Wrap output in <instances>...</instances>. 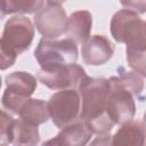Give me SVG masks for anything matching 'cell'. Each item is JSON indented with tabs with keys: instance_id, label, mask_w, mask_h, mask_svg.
<instances>
[{
	"instance_id": "1",
	"label": "cell",
	"mask_w": 146,
	"mask_h": 146,
	"mask_svg": "<svg viewBox=\"0 0 146 146\" xmlns=\"http://www.w3.org/2000/svg\"><path fill=\"white\" fill-rule=\"evenodd\" d=\"M80 96V119L90 128L92 133H110L115 125L106 111L108 80L104 78L84 76L78 87Z\"/></svg>"
},
{
	"instance_id": "2",
	"label": "cell",
	"mask_w": 146,
	"mask_h": 146,
	"mask_svg": "<svg viewBox=\"0 0 146 146\" xmlns=\"http://www.w3.org/2000/svg\"><path fill=\"white\" fill-rule=\"evenodd\" d=\"M111 34L115 41L127 47L146 48V24L129 9L116 11L111 19Z\"/></svg>"
},
{
	"instance_id": "3",
	"label": "cell",
	"mask_w": 146,
	"mask_h": 146,
	"mask_svg": "<svg viewBox=\"0 0 146 146\" xmlns=\"http://www.w3.org/2000/svg\"><path fill=\"white\" fill-rule=\"evenodd\" d=\"M34 57L41 68L73 64L78 59V47L68 38L63 40L42 38L34 50Z\"/></svg>"
},
{
	"instance_id": "4",
	"label": "cell",
	"mask_w": 146,
	"mask_h": 146,
	"mask_svg": "<svg viewBox=\"0 0 146 146\" xmlns=\"http://www.w3.org/2000/svg\"><path fill=\"white\" fill-rule=\"evenodd\" d=\"M36 79L27 72H13L6 76V90L1 104L11 114L19 113L22 105L36 89Z\"/></svg>"
},
{
	"instance_id": "5",
	"label": "cell",
	"mask_w": 146,
	"mask_h": 146,
	"mask_svg": "<svg viewBox=\"0 0 146 146\" xmlns=\"http://www.w3.org/2000/svg\"><path fill=\"white\" fill-rule=\"evenodd\" d=\"M108 80V91L106 98V111L114 124H122L133 119L136 104L133 96L121 84L117 76Z\"/></svg>"
},
{
	"instance_id": "6",
	"label": "cell",
	"mask_w": 146,
	"mask_h": 146,
	"mask_svg": "<svg viewBox=\"0 0 146 146\" xmlns=\"http://www.w3.org/2000/svg\"><path fill=\"white\" fill-rule=\"evenodd\" d=\"M48 110L52 123L62 129L80 119V96L76 89L58 90L50 98Z\"/></svg>"
},
{
	"instance_id": "7",
	"label": "cell",
	"mask_w": 146,
	"mask_h": 146,
	"mask_svg": "<svg viewBox=\"0 0 146 146\" xmlns=\"http://www.w3.org/2000/svg\"><path fill=\"white\" fill-rule=\"evenodd\" d=\"M84 76H87L84 68L75 63L40 68L38 72V80L52 90L78 89Z\"/></svg>"
},
{
	"instance_id": "8",
	"label": "cell",
	"mask_w": 146,
	"mask_h": 146,
	"mask_svg": "<svg viewBox=\"0 0 146 146\" xmlns=\"http://www.w3.org/2000/svg\"><path fill=\"white\" fill-rule=\"evenodd\" d=\"M33 38L34 26L30 18L16 15L6 22L2 32V41L17 56L30 48Z\"/></svg>"
},
{
	"instance_id": "9",
	"label": "cell",
	"mask_w": 146,
	"mask_h": 146,
	"mask_svg": "<svg viewBox=\"0 0 146 146\" xmlns=\"http://www.w3.org/2000/svg\"><path fill=\"white\" fill-rule=\"evenodd\" d=\"M38 32L44 39H56L65 33L67 24L66 11L59 5H47L34 15Z\"/></svg>"
},
{
	"instance_id": "10",
	"label": "cell",
	"mask_w": 146,
	"mask_h": 146,
	"mask_svg": "<svg viewBox=\"0 0 146 146\" xmlns=\"http://www.w3.org/2000/svg\"><path fill=\"white\" fill-rule=\"evenodd\" d=\"M114 54L113 43L105 35L90 36L81 48L82 59L86 64L98 66L107 63Z\"/></svg>"
},
{
	"instance_id": "11",
	"label": "cell",
	"mask_w": 146,
	"mask_h": 146,
	"mask_svg": "<svg viewBox=\"0 0 146 146\" xmlns=\"http://www.w3.org/2000/svg\"><path fill=\"white\" fill-rule=\"evenodd\" d=\"M92 136V131L87 125V123L79 119L78 121L62 128L59 133L52 138L51 140H48L44 143L52 144V145H68V146H82L86 145Z\"/></svg>"
},
{
	"instance_id": "12",
	"label": "cell",
	"mask_w": 146,
	"mask_h": 146,
	"mask_svg": "<svg viewBox=\"0 0 146 146\" xmlns=\"http://www.w3.org/2000/svg\"><path fill=\"white\" fill-rule=\"evenodd\" d=\"M92 27V15L88 10H78L67 17L65 33L76 44H83L89 38Z\"/></svg>"
},
{
	"instance_id": "13",
	"label": "cell",
	"mask_w": 146,
	"mask_h": 146,
	"mask_svg": "<svg viewBox=\"0 0 146 146\" xmlns=\"http://www.w3.org/2000/svg\"><path fill=\"white\" fill-rule=\"evenodd\" d=\"M145 141V125L141 121H128L112 136V145H135L141 146Z\"/></svg>"
},
{
	"instance_id": "14",
	"label": "cell",
	"mask_w": 146,
	"mask_h": 146,
	"mask_svg": "<svg viewBox=\"0 0 146 146\" xmlns=\"http://www.w3.org/2000/svg\"><path fill=\"white\" fill-rule=\"evenodd\" d=\"M10 144L14 145H36L40 140L38 125L31 124L21 117L14 120L9 131Z\"/></svg>"
},
{
	"instance_id": "15",
	"label": "cell",
	"mask_w": 146,
	"mask_h": 146,
	"mask_svg": "<svg viewBox=\"0 0 146 146\" xmlns=\"http://www.w3.org/2000/svg\"><path fill=\"white\" fill-rule=\"evenodd\" d=\"M18 115L22 120L34 125L46 123L50 117L48 104L42 99L35 98H27L22 105Z\"/></svg>"
},
{
	"instance_id": "16",
	"label": "cell",
	"mask_w": 146,
	"mask_h": 146,
	"mask_svg": "<svg viewBox=\"0 0 146 146\" xmlns=\"http://www.w3.org/2000/svg\"><path fill=\"white\" fill-rule=\"evenodd\" d=\"M119 72V80L121 84L133 96L139 97L144 90V76L137 73L136 71H125L123 67L117 70Z\"/></svg>"
},
{
	"instance_id": "17",
	"label": "cell",
	"mask_w": 146,
	"mask_h": 146,
	"mask_svg": "<svg viewBox=\"0 0 146 146\" xmlns=\"http://www.w3.org/2000/svg\"><path fill=\"white\" fill-rule=\"evenodd\" d=\"M7 14H34L39 11L44 0H5Z\"/></svg>"
},
{
	"instance_id": "18",
	"label": "cell",
	"mask_w": 146,
	"mask_h": 146,
	"mask_svg": "<svg viewBox=\"0 0 146 146\" xmlns=\"http://www.w3.org/2000/svg\"><path fill=\"white\" fill-rule=\"evenodd\" d=\"M127 60L131 68L143 76H146V48L127 47Z\"/></svg>"
},
{
	"instance_id": "19",
	"label": "cell",
	"mask_w": 146,
	"mask_h": 146,
	"mask_svg": "<svg viewBox=\"0 0 146 146\" xmlns=\"http://www.w3.org/2000/svg\"><path fill=\"white\" fill-rule=\"evenodd\" d=\"M14 119L8 113L0 110V145H8L10 144L9 131Z\"/></svg>"
},
{
	"instance_id": "20",
	"label": "cell",
	"mask_w": 146,
	"mask_h": 146,
	"mask_svg": "<svg viewBox=\"0 0 146 146\" xmlns=\"http://www.w3.org/2000/svg\"><path fill=\"white\" fill-rule=\"evenodd\" d=\"M17 55L0 39V70H7L11 67L16 62Z\"/></svg>"
},
{
	"instance_id": "21",
	"label": "cell",
	"mask_w": 146,
	"mask_h": 146,
	"mask_svg": "<svg viewBox=\"0 0 146 146\" xmlns=\"http://www.w3.org/2000/svg\"><path fill=\"white\" fill-rule=\"evenodd\" d=\"M121 5L129 10L138 14H144L146 11V0H120Z\"/></svg>"
},
{
	"instance_id": "22",
	"label": "cell",
	"mask_w": 146,
	"mask_h": 146,
	"mask_svg": "<svg viewBox=\"0 0 146 146\" xmlns=\"http://www.w3.org/2000/svg\"><path fill=\"white\" fill-rule=\"evenodd\" d=\"M111 143H112V136L110 133L99 135L94 141H91L92 145H111Z\"/></svg>"
},
{
	"instance_id": "23",
	"label": "cell",
	"mask_w": 146,
	"mask_h": 146,
	"mask_svg": "<svg viewBox=\"0 0 146 146\" xmlns=\"http://www.w3.org/2000/svg\"><path fill=\"white\" fill-rule=\"evenodd\" d=\"M7 15V10H6V1L5 0H0V21L2 18H5Z\"/></svg>"
},
{
	"instance_id": "24",
	"label": "cell",
	"mask_w": 146,
	"mask_h": 146,
	"mask_svg": "<svg viewBox=\"0 0 146 146\" xmlns=\"http://www.w3.org/2000/svg\"><path fill=\"white\" fill-rule=\"evenodd\" d=\"M66 0H47V3H49V5H62V3H64Z\"/></svg>"
},
{
	"instance_id": "25",
	"label": "cell",
	"mask_w": 146,
	"mask_h": 146,
	"mask_svg": "<svg viewBox=\"0 0 146 146\" xmlns=\"http://www.w3.org/2000/svg\"><path fill=\"white\" fill-rule=\"evenodd\" d=\"M1 84H2V83H1V76H0V88H1Z\"/></svg>"
}]
</instances>
